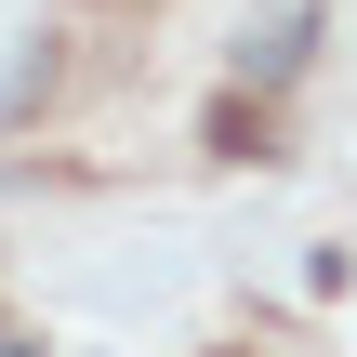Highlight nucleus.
I'll use <instances>...</instances> for the list:
<instances>
[{"label": "nucleus", "mask_w": 357, "mask_h": 357, "mask_svg": "<svg viewBox=\"0 0 357 357\" xmlns=\"http://www.w3.org/2000/svg\"><path fill=\"white\" fill-rule=\"evenodd\" d=\"M265 146V106H212V159H252Z\"/></svg>", "instance_id": "obj_1"}]
</instances>
